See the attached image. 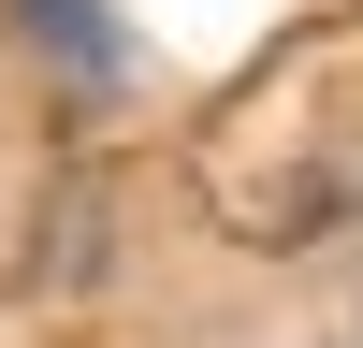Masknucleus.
<instances>
[{"label":"nucleus","mask_w":363,"mask_h":348,"mask_svg":"<svg viewBox=\"0 0 363 348\" xmlns=\"http://www.w3.org/2000/svg\"><path fill=\"white\" fill-rule=\"evenodd\" d=\"M15 29H29V44H44L73 87H116V73H131V29H116V0H15Z\"/></svg>","instance_id":"f257e3e1"}]
</instances>
